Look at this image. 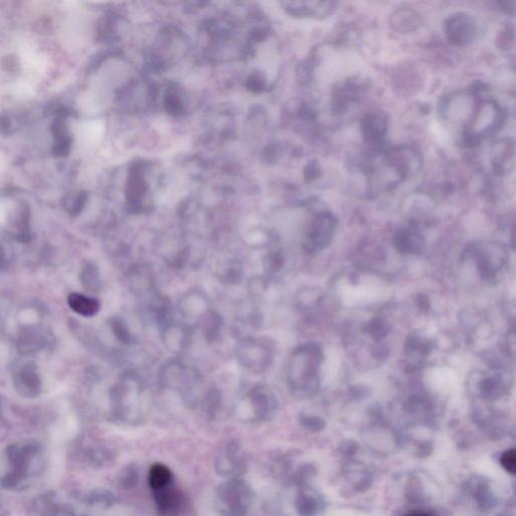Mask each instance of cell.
Returning <instances> with one entry per match:
<instances>
[{"instance_id": "cell-1", "label": "cell", "mask_w": 516, "mask_h": 516, "mask_svg": "<svg viewBox=\"0 0 516 516\" xmlns=\"http://www.w3.org/2000/svg\"><path fill=\"white\" fill-rule=\"evenodd\" d=\"M322 351L315 343L304 344L297 348L290 358L288 368L289 385L295 392L309 394L319 387L320 364Z\"/></svg>"}, {"instance_id": "cell-2", "label": "cell", "mask_w": 516, "mask_h": 516, "mask_svg": "<svg viewBox=\"0 0 516 516\" xmlns=\"http://www.w3.org/2000/svg\"><path fill=\"white\" fill-rule=\"evenodd\" d=\"M250 484L240 478L227 479L216 491L215 506L222 516H245L252 503Z\"/></svg>"}, {"instance_id": "cell-3", "label": "cell", "mask_w": 516, "mask_h": 516, "mask_svg": "<svg viewBox=\"0 0 516 516\" xmlns=\"http://www.w3.org/2000/svg\"><path fill=\"white\" fill-rule=\"evenodd\" d=\"M236 354L241 366L252 373L266 370L273 359L271 348L264 341L254 338H244L239 342Z\"/></svg>"}, {"instance_id": "cell-4", "label": "cell", "mask_w": 516, "mask_h": 516, "mask_svg": "<svg viewBox=\"0 0 516 516\" xmlns=\"http://www.w3.org/2000/svg\"><path fill=\"white\" fill-rule=\"evenodd\" d=\"M138 383L134 378L127 376L114 387L112 392V403L114 415L122 420H131L138 417L139 404Z\"/></svg>"}, {"instance_id": "cell-5", "label": "cell", "mask_w": 516, "mask_h": 516, "mask_svg": "<svg viewBox=\"0 0 516 516\" xmlns=\"http://www.w3.org/2000/svg\"><path fill=\"white\" fill-rule=\"evenodd\" d=\"M446 37L453 46H464L471 44L478 34L476 18L470 13H453L445 22Z\"/></svg>"}, {"instance_id": "cell-6", "label": "cell", "mask_w": 516, "mask_h": 516, "mask_svg": "<svg viewBox=\"0 0 516 516\" xmlns=\"http://www.w3.org/2000/svg\"><path fill=\"white\" fill-rule=\"evenodd\" d=\"M336 226L337 219L333 214L325 212L316 216L304 241L306 250L314 253L327 247L333 238Z\"/></svg>"}, {"instance_id": "cell-7", "label": "cell", "mask_w": 516, "mask_h": 516, "mask_svg": "<svg viewBox=\"0 0 516 516\" xmlns=\"http://www.w3.org/2000/svg\"><path fill=\"white\" fill-rule=\"evenodd\" d=\"M276 408V397L266 387H257L246 396L247 422H264L273 417Z\"/></svg>"}, {"instance_id": "cell-8", "label": "cell", "mask_w": 516, "mask_h": 516, "mask_svg": "<svg viewBox=\"0 0 516 516\" xmlns=\"http://www.w3.org/2000/svg\"><path fill=\"white\" fill-rule=\"evenodd\" d=\"M16 392L25 399H34L41 392V378L38 367L32 362L18 365L13 373Z\"/></svg>"}, {"instance_id": "cell-9", "label": "cell", "mask_w": 516, "mask_h": 516, "mask_svg": "<svg viewBox=\"0 0 516 516\" xmlns=\"http://www.w3.org/2000/svg\"><path fill=\"white\" fill-rule=\"evenodd\" d=\"M215 469L223 477L239 478L246 471V461L240 448L229 445L223 448L215 459Z\"/></svg>"}, {"instance_id": "cell-10", "label": "cell", "mask_w": 516, "mask_h": 516, "mask_svg": "<svg viewBox=\"0 0 516 516\" xmlns=\"http://www.w3.org/2000/svg\"><path fill=\"white\" fill-rule=\"evenodd\" d=\"M388 117L382 111L366 113L360 122V130L367 145L380 146L387 134Z\"/></svg>"}, {"instance_id": "cell-11", "label": "cell", "mask_w": 516, "mask_h": 516, "mask_svg": "<svg viewBox=\"0 0 516 516\" xmlns=\"http://www.w3.org/2000/svg\"><path fill=\"white\" fill-rule=\"evenodd\" d=\"M157 510L162 516H176L182 512L185 506V497L182 492L172 484L153 491Z\"/></svg>"}, {"instance_id": "cell-12", "label": "cell", "mask_w": 516, "mask_h": 516, "mask_svg": "<svg viewBox=\"0 0 516 516\" xmlns=\"http://www.w3.org/2000/svg\"><path fill=\"white\" fill-rule=\"evenodd\" d=\"M290 6L292 15L310 16V18H318L323 20L334 13L337 2H292Z\"/></svg>"}, {"instance_id": "cell-13", "label": "cell", "mask_w": 516, "mask_h": 516, "mask_svg": "<svg viewBox=\"0 0 516 516\" xmlns=\"http://www.w3.org/2000/svg\"><path fill=\"white\" fill-rule=\"evenodd\" d=\"M390 27L399 32H411L420 27V18L413 9L401 8L396 9L389 18Z\"/></svg>"}, {"instance_id": "cell-14", "label": "cell", "mask_w": 516, "mask_h": 516, "mask_svg": "<svg viewBox=\"0 0 516 516\" xmlns=\"http://www.w3.org/2000/svg\"><path fill=\"white\" fill-rule=\"evenodd\" d=\"M395 247L401 252L420 253L424 248L425 241L423 236L415 230H401L395 234L394 238Z\"/></svg>"}, {"instance_id": "cell-15", "label": "cell", "mask_w": 516, "mask_h": 516, "mask_svg": "<svg viewBox=\"0 0 516 516\" xmlns=\"http://www.w3.org/2000/svg\"><path fill=\"white\" fill-rule=\"evenodd\" d=\"M68 304L70 309L74 313L82 316V317L90 318L98 314L100 303L98 299L93 297L85 296L79 292H72L69 295Z\"/></svg>"}, {"instance_id": "cell-16", "label": "cell", "mask_w": 516, "mask_h": 516, "mask_svg": "<svg viewBox=\"0 0 516 516\" xmlns=\"http://www.w3.org/2000/svg\"><path fill=\"white\" fill-rule=\"evenodd\" d=\"M515 157V146L512 141H499L494 146V167L498 175H502L509 169V164H513Z\"/></svg>"}, {"instance_id": "cell-17", "label": "cell", "mask_w": 516, "mask_h": 516, "mask_svg": "<svg viewBox=\"0 0 516 516\" xmlns=\"http://www.w3.org/2000/svg\"><path fill=\"white\" fill-rule=\"evenodd\" d=\"M222 317L214 311H207L202 317V331L208 342H215L219 338L222 330Z\"/></svg>"}, {"instance_id": "cell-18", "label": "cell", "mask_w": 516, "mask_h": 516, "mask_svg": "<svg viewBox=\"0 0 516 516\" xmlns=\"http://www.w3.org/2000/svg\"><path fill=\"white\" fill-rule=\"evenodd\" d=\"M148 483L153 491L162 489L173 483V473L164 464H155L148 473Z\"/></svg>"}, {"instance_id": "cell-19", "label": "cell", "mask_w": 516, "mask_h": 516, "mask_svg": "<svg viewBox=\"0 0 516 516\" xmlns=\"http://www.w3.org/2000/svg\"><path fill=\"white\" fill-rule=\"evenodd\" d=\"M478 387L484 396L496 397L503 392L504 388L508 387V385L501 372L498 370L494 375L484 376L479 382Z\"/></svg>"}, {"instance_id": "cell-20", "label": "cell", "mask_w": 516, "mask_h": 516, "mask_svg": "<svg viewBox=\"0 0 516 516\" xmlns=\"http://www.w3.org/2000/svg\"><path fill=\"white\" fill-rule=\"evenodd\" d=\"M359 98V92L356 86L346 84L337 90L333 97V110L335 112H341L346 109V106L353 103Z\"/></svg>"}, {"instance_id": "cell-21", "label": "cell", "mask_w": 516, "mask_h": 516, "mask_svg": "<svg viewBox=\"0 0 516 516\" xmlns=\"http://www.w3.org/2000/svg\"><path fill=\"white\" fill-rule=\"evenodd\" d=\"M44 344H46V341L41 332L27 330L20 337L18 349L22 354H32V353L41 349Z\"/></svg>"}, {"instance_id": "cell-22", "label": "cell", "mask_w": 516, "mask_h": 516, "mask_svg": "<svg viewBox=\"0 0 516 516\" xmlns=\"http://www.w3.org/2000/svg\"><path fill=\"white\" fill-rule=\"evenodd\" d=\"M81 283L89 292H97L101 288L98 267L94 262H86L81 271Z\"/></svg>"}, {"instance_id": "cell-23", "label": "cell", "mask_w": 516, "mask_h": 516, "mask_svg": "<svg viewBox=\"0 0 516 516\" xmlns=\"http://www.w3.org/2000/svg\"><path fill=\"white\" fill-rule=\"evenodd\" d=\"M109 325H110L111 331H112L114 336L116 337L118 341L122 342L125 345H130V344L134 343V336H132L131 332H130L124 321L120 319V318H112L109 321Z\"/></svg>"}, {"instance_id": "cell-24", "label": "cell", "mask_w": 516, "mask_h": 516, "mask_svg": "<svg viewBox=\"0 0 516 516\" xmlns=\"http://www.w3.org/2000/svg\"><path fill=\"white\" fill-rule=\"evenodd\" d=\"M406 350L411 355H418V356H424L430 350V344L425 341L422 337L413 336L410 337L408 341L406 342Z\"/></svg>"}, {"instance_id": "cell-25", "label": "cell", "mask_w": 516, "mask_h": 516, "mask_svg": "<svg viewBox=\"0 0 516 516\" xmlns=\"http://www.w3.org/2000/svg\"><path fill=\"white\" fill-rule=\"evenodd\" d=\"M283 262H285V260H283V254L278 252V251H273V252L269 253V254L266 255L262 264H264V269H266L267 273L273 274L278 273V271H280L283 269Z\"/></svg>"}, {"instance_id": "cell-26", "label": "cell", "mask_w": 516, "mask_h": 516, "mask_svg": "<svg viewBox=\"0 0 516 516\" xmlns=\"http://www.w3.org/2000/svg\"><path fill=\"white\" fill-rule=\"evenodd\" d=\"M243 271L240 264L237 262H230L229 266L225 269V273L222 274V280L224 283L234 285L243 280Z\"/></svg>"}, {"instance_id": "cell-27", "label": "cell", "mask_w": 516, "mask_h": 516, "mask_svg": "<svg viewBox=\"0 0 516 516\" xmlns=\"http://www.w3.org/2000/svg\"><path fill=\"white\" fill-rule=\"evenodd\" d=\"M367 332L372 338L380 341L387 335V326L380 319L372 320L367 326Z\"/></svg>"}, {"instance_id": "cell-28", "label": "cell", "mask_w": 516, "mask_h": 516, "mask_svg": "<svg viewBox=\"0 0 516 516\" xmlns=\"http://www.w3.org/2000/svg\"><path fill=\"white\" fill-rule=\"evenodd\" d=\"M502 467L509 473L515 475L516 473V453L515 450H508L502 455L501 459Z\"/></svg>"}, {"instance_id": "cell-29", "label": "cell", "mask_w": 516, "mask_h": 516, "mask_svg": "<svg viewBox=\"0 0 516 516\" xmlns=\"http://www.w3.org/2000/svg\"><path fill=\"white\" fill-rule=\"evenodd\" d=\"M138 479V473L134 467H129L127 470L123 472L122 475V484L124 488L134 487L137 483Z\"/></svg>"}, {"instance_id": "cell-30", "label": "cell", "mask_w": 516, "mask_h": 516, "mask_svg": "<svg viewBox=\"0 0 516 516\" xmlns=\"http://www.w3.org/2000/svg\"><path fill=\"white\" fill-rule=\"evenodd\" d=\"M497 6L501 11L509 15H515V0H503V1L497 2Z\"/></svg>"}, {"instance_id": "cell-31", "label": "cell", "mask_w": 516, "mask_h": 516, "mask_svg": "<svg viewBox=\"0 0 516 516\" xmlns=\"http://www.w3.org/2000/svg\"><path fill=\"white\" fill-rule=\"evenodd\" d=\"M8 250H6V247H4V245H2V244L0 243V271H2V269H4L6 266H8Z\"/></svg>"}, {"instance_id": "cell-32", "label": "cell", "mask_w": 516, "mask_h": 516, "mask_svg": "<svg viewBox=\"0 0 516 516\" xmlns=\"http://www.w3.org/2000/svg\"><path fill=\"white\" fill-rule=\"evenodd\" d=\"M404 516H432L427 512H423V511H413V512L408 513V515Z\"/></svg>"}]
</instances>
